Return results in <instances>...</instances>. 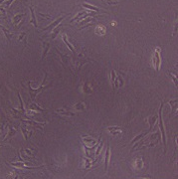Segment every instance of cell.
Wrapping results in <instances>:
<instances>
[{
  "label": "cell",
  "instance_id": "1",
  "mask_svg": "<svg viewBox=\"0 0 178 179\" xmlns=\"http://www.w3.org/2000/svg\"><path fill=\"white\" fill-rule=\"evenodd\" d=\"M162 108H163V103L161 102V105H160L159 112H158V119H159V129L161 132L163 144H164V153H165L166 152V134H165V128H164V125H163V119H162Z\"/></svg>",
  "mask_w": 178,
  "mask_h": 179
},
{
  "label": "cell",
  "instance_id": "2",
  "mask_svg": "<svg viewBox=\"0 0 178 179\" xmlns=\"http://www.w3.org/2000/svg\"><path fill=\"white\" fill-rule=\"evenodd\" d=\"M160 53H161V49L159 47H157L154 49L153 54H152V58H151V62L153 65L154 70L158 72L160 70V63H161V58H160Z\"/></svg>",
  "mask_w": 178,
  "mask_h": 179
},
{
  "label": "cell",
  "instance_id": "3",
  "mask_svg": "<svg viewBox=\"0 0 178 179\" xmlns=\"http://www.w3.org/2000/svg\"><path fill=\"white\" fill-rule=\"evenodd\" d=\"M46 79H47V73H45V77H44V80H43L42 84L40 85V87L37 89V90H34V89H32L31 87H30V85H29V94H30V97H31V99L34 101L35 99H36V97L38 94H40L41 92H43V90H45L46 88H48V87H50L51 85H48V86H46L45 87V82H46Z\"/></svg>",
  "mask_w": 178,
  "mask_h": 179
},
{
  "label": "cell",
  "instance_id": "4",
  "mask_svg": "<svg viewBox=\"0 0 178 179\" xmlns=\"http://www.w3.org/2000/svg\"><path fill=\"white\" fill-rule=\"evenodd\" d=\"M93 60L89 59L88 56L85 54V52H81L78 56V66H79V70H81V68L84 66L86 63H89V62H92Z\"/></svg>",
  "mask_w": 178,
  "mask_h": 179
},
{
  "label": "cell",
  "instance_id": "5",
  "mask_svg": "<svg viewBox=\"0 0 178 179\" xmlns=\"http://www.w3.org/2000/svg\"><path fill=\"white\" fill-rule=\"evenodd\" d=\"M67 16H68V14H64L63 16H60L57 20H55V21L52 22L50 25H48L47 27H45V28L43 29V31H48V30H51V31H53V29H54L56 26H58V25H59V23H61V21H63Z\"/></svg>",
  "mask_w": 178,
  "mask_h": 179
},
{
  "label": "cell",
  "instance_id": "6",
  "mask_svg": "<svg viewBox=\"0 0 178 179\" xmlns=\"http://www.w3.org/2000/svg\"><path fill=\"white\" fill-rule=\"evenodd\" d=\"M83 137V140H84L85 144L86 145H88L90 148H93L94 147V146H97V145H99L98 144V141L95 140V139H94L93 137H90V136H82Z\"/></svg>",
  "mask_w": 178,
  "mask_h": 179
},
{
  "label": "cell",
  "instance_id": "7",
  "mask_svg": "<svg viewBox=\"0 0 178 179\" xmlns=\"http://www.w3.org/2000/svg\"><path fill=\"white\" fill-rule=\"evenodd\" d=\"M56 113H58V114L61 115V116H68V117H71V116H76V114H74L73 112L69 111V109L66 108V107H62V108H58V109H56Z\"/></svg>",
  "mask_w": 178,
  "mask_h": 179
},
{
  "label": "cell",
  "instance_id": "8",
  "mask_svg": "<svg viewBox=\"0 0 178 179\" xmlns=\"http://www.w3.org/2000/svg\"><path fill=\"white\" fill-rule=\"evenodd\" d=\"M62 39H63V42L67 45V47L71 50V52L73 53L74 57H76L77 56V54H76V51H75V48H74V46L71 44V43L69 42V40H68V38H67V35L66 34H63V36H62Z\"/></svg>",
  "mask_w": 178,
  "mask_h": 179
},
{
  "label": "cell",
  "instance_id": "9",
  "mask_svg": "<svg viewBox=\"0 0 178 179\" xmlns=\"http://www.w3.org/2000/svg\"><path fill=\"white\" fill-rule=\"evenodd\" d=\"M157 119H158V115L155 114L153 116H149L148 117V122H149V129H148V132L153 128V127L155 126V123L157 122Z\"/></svg>",
  "mask_w": 178,
  "mask_h": 179
},
{
  "label": "cell",
  "instance_id": "10",
  "mask_svg": "<svg viewBox=\"0 0 178 179\" xmlns=\"http://www.w3.org/2000/svg\"><path fill=\"white\" fill-rule=\"evenodd\" d=\"M109 158H111V146L108 145L107 148H106V151H105V172H107Z\"/></svg>",
  "mask_w": 178,
  "mask_h": 179
},
{
  "label": "cell",
  "instance_id": "11",
  "mask_svg": "<svg viewBox=\"0 0 178 179\" xmlns=\"http://www.w3.org/2000/svg\"><path fill=\"white\" fill-rule=\"evenodd\" d=\"M107 129H108V131L112 133L113 136H116V135L122 133V129L118 127H109Z\"/></svg>",
  "mask_w": 178,
  "mask_h": 179
},
{
  "label": "cell",
  "instance_id": "12",
  "mask_svg": "<svg viewBox=\"0 0 178 179\" xmlns=\"http://www.w3.org/2000/svg\"><path fill=\"white\" fill-rule=\"evenodd\" d=\"M29 109L34 111V112H36V113H44V112H47V109H44L42 107H40L39 105H37V104H35V103H32L31 105H30Z\"/></svg>",
  "mask_w": 178,
  "mask_h": 179
},
{
  "label": "cell",
  "instance_id": "13",
  "mask_svg": "<svg viewBox=\"0 0 178 179\" xmlns=\"http://www.w3.org/2000/svg\"><path fill=\"white\" fill-rule=\"evenodd\" d=\"M82 6L84 7L85 9H87V10H89V11H94V12H100V11H101V9H100L99 7L94 6V5H91V4H89V3H83Z\"/></svg>",
  "mask_w": 178,
  "mask_h": 179
},
{
  "label": "cell",
  "instance_id": "14",
  "mask_svg": "<svg viewBox=\"0 0 178 179\" xmlns=\"http://www.w3.org/2000/svg\"><path fill=\"white\" fill-rule=\"evenodd\" d=\"M12 166H15V167H18V168H22V169H39L41 167H27L23 162H14V163H11Z\"/></svg>",
  "mask_w": 178,
  "mask_h": 179
},
{
  "label": "cell",
  "instance_id": "15",
  "mask_svg": "<svg viewBox=\"0 0 178 179\" xmlns=\"http://www.w3.org/2000/svg\"><path fill=\"white\" fill-rule=\"evenodd\" d=\"M25 16V14L24 13H19V14H17V15H15L14 16V18H13V21H12V23H13V25L14 26H18L19 25V23L21 22V18L22 17H24Z\"/></svg>",
  "mask_w": 178,
  "mask_h": 179
},
{
  "label": "cell",
  "instance_id": "16",
  "mask_svg": "<svg viewBox=\"0 0 178 179\" xmlns=\"http://www.w3.org/2000/svg\"><path fill=\"white\" fill-rule=\"evenodd\" d=\"M105 32H106V29L104 25H99L95 27V30H94V33L97 35H105Z\"/></svg>",
  "mask_w": 178,
  "mask_h": 179
},
{
  "label": "cell",
  "instance_id": "17",
  "mask_svg": "<svg viewBox=\"0 0 178 179\" xmlns=\"http://www.w3.org/2000/svg\"><path fill=\"white\" fill-rule=\"evenodd\" d=\"M86 16H88V15H87V13H86L85 11H82V12H80L79 14H77L73 19L71 20V22L80 21V20H82V19H85V17H86Z\"/></svg>",
  "mask_w": 178,
  "mask_h": 179
},
{
  "label": "cell",
  "instance_id": "18",
  "mask_svg": "<svg viewBox=\"0 0 178 179\" xmlns=\"http://www.w3.org/2000/svg\"><path fill=\"white\" fill-rule=\"evenodd\" d=\"M30 10H31V20L29 21L30 24H33L34 25V27H36V28H38L39 26H38V23H37V20H36V17H35V12H34V9H33V7H30Z\"/></svg>",
  "mask_w": 178,
  "mask_h": 179
},
{
  "label": "cell",
  "instance_id": "19",
  "mask_svg": "<svg viewBox=\"0 0 178 179\" xmlns=\"http://www.w3.org/2000/svg\"><path fill=\"white\" fill-rule=\"evenodd\" d=\"M57 53L59 54V56L61 57V62L63 63V65L66 67L67 65H68V63H69V56L68 55H63L62 53H60L59 52V50L57 49Z\"/></svg>",
  "mask_w": 178,
  "mask_h": 179
},
{
  "label": "cell",
  "instance_id": "20",
  "mask_svg": "<svg viewBox=\"0 0 178 179\" xmlns=\"http://www.w3.org/2000/svg\"><path fill=\"white\" fill-rule=\"evenodd\" d=\"M49 49H50V43L43 42V53H42V58H41V60H43V59L46 57V55H47Z\"/></svg>",
  "mask_w": 178,
  "mask_h": 179
},
{
  "label": "cell",
  "instance_id": "21",
  "mask_svg": "<svg viewBox=\"0 0 178 179\" xmlns=\"http://www.w3.org/2000/svg\"><path fill=\"white\" fill-rule=\"evenodd\" d=\"M21 130L24 134V137H25V140H28V137H30V135L32 134V130L29 131L28 127H21Z\"/></svg>",
  "mask_w": 178,
  "mask_h": 179
},
{
  "label": "cell",
  "instance_id": "22",
  "mask_svg": "<svg viewBox=\"0 0 178 179\" xmlns=\"http://www.w3.org/2000/svg\"><path fill=\"white\" fill-rule=\"evenodd\" d=\"M75 111H85L86 109V103L85 102H80L78 104H76L74 106Z\"/></svg>",
  "mask_w": 178,
  "mask_h": 179
},
{
  "label": "cell",
  "instance_id": "23",
  "mask_svg": "<svg viewBox=\"0 0 178 179\" xmlns=\"http://www.w3.org/2000/svg\"><path fill=\"white\" fill-rule=\"evenodd\" d=\"M84 93H86V94H92L93 93V87L89 82H87L84 85Z\"/></svg>",
  "mask_w": 178,
  "mask_h": 179
},
{
  "label": "cell",
  "instance_id": "24",
  "mask_svg": "<svg viewBox=\"0 0 178 179\" xmlns=\"http://www.w3.org/2000/svg\"><path fill=\"white\" fill-rule=\"evenodd\" d=\"M115 78H116V74H115V70H113V71H112V73H111V83H112V87H113L114 93L115 92Z\"/></svg>",
  "mask_w": 178,
  "mask_h": 179
},
{
  "label": "cell",
  "instance_id": "25",
  "mask_svg": "<svg viewBox=\"0 0 178 179\" xmlns=\"http://www.w3.org/2000/svg\"><path fill=\"white\" fill-rule=\"evenodd\" d=\"M95 162V161H93L92 159H88V158H85V168H91L93 166V163Z\"/></svg>",
  "mask_w": 178,
  "mask_h": 179
},
{
  "label": "cell",
  "instance_id": "26",
  "mask_svg": "<svg viewBox=\"0 0 178 179\" xmlns=\"http://www.w3.org/2000/svg\"><path fill=\"white\" fill-rule=\"evenodd\" d=\"M177 103H178L177 99H175L173 101H169V105H171V107L173 106V108H174V114L177 113Z\"/></svg>",
  "mask_w": 178,
  "mask_h": 179
},
{
  "label": "cell",
  "instance_id": "27",
  "mask_svg": "<svg viewBox=\"0 0 178 179\" xmlns=\"http://www.w3.org/2000/svg\"><path fill=\"white\" fill-rule=\"evenodd\" d=\"M167 74H168V76H169V77H170V78L173 80V83H174V85H175V87L177 88V87H178V83H177V78H176V76H175L174 74H172L171 72H168Z\"/></svg>",
  "mask_w": 178,
  "mask_h": 179
},
{
  "label": "cell",
  "instance_id": "28",
  "mask_svg": "<svg viewBox=\"0 0 178 179\" xmlns=\"http://www.w3.org/2000/svg\"><path fill=\"white\" fill-rule=\"evenodd\" d=\"M135 163H136V168L137 169H139V168H141V165H142V159L141 158H136L135 159Z\"/></svg>",
  "mask_w": 178,
  "mask_h": 179
},
{
  "label": "cell",
  "instance_id": "29",
  "mask_svg": "<svg viewBox=\"0 0 178 179\" xmlns=\"http://www.w3.org/2000/svg\"><path fill=\"white\" fill-rule=\"evenodd\" d=\"M147 133H148V132H142L141 134H139V135H137V136H136L135 138H134V139H133V140L131 141V143H134L135 141H137V140H139L140 138H142V137H143V136H145V135H146Z\"/></svg>",
  "mask_w": 178,
  "mask_h": 179
},
{
  "label": "cell",
  "instance_id": "30",
  "mask_svg": "<svg viewBox=\"0 0 178 179\" xmlns=\"http://www.w3.org/2000/svg\"><path fill=\"white\" fill-rule=\"evenodd\" d=\"M0 28L3 30V32H4V33H5V35H6L7 39L10 41V40H11V33H10V32L8 31V30H6V29H4V28H3V27H1V26H0Z\"/></svg>",
  "mask_w": 178,
  "mask_h": 179
},
{
  "label": "cell",
  "instance_id": "31",
  "mask_svg": "<svg viewBox=\"0 0 178 179\" xmlns=\"http://www.w3.org/2000/svg\"><path fill=\"white\" fill-rule=\"evenodd\" d=\"M102 148H103V141L101 142V145H99V146H98V149H97V151H95V155H97V156L100 154V152H101Z\"/></svg>",
  "mask_w": 178,
  "mask_h": 179
},
{
  "label": "cell",
  "instance_id": "32",
  "mask_svg": "<svg viewBox=\"0 0 178 179\" xmlns=\"http://www.w3.org/2000/svg\"><path fill=\"white\" fill-rule=\"evenodd\" d=\"M59 31H60V27H58V28H57V29H56L55 31L52 32V33H53V35H52V38H53V39H55V38H56V36L58 35V33H59Z\"/></svg>",
  "mask_w": 178,
  "mask_h": 179
},
{
  "label": "cell",
  "instance_id": "33",
  "mask_svg": "<svg viewBox=\"0 0 178 179\" xmlns=\"http://www.w3.org/2000/svg\"><path fill=\"white\" fill-rule=\"evenodd\" d=\"M24 37H26V33H25V32H23V33H21V35L19 36V41H20V40H22V39H23Z\"/></svg>",
  "mask_w": 178,
  "mask_h": 179
},
{
  "label": "cell",
  "instance_id": "34",
  "mask_svg": "<svg viewBox=\"0 0 178 179\" xmlns=\"http://www.w3.org/2000/svg\"><path fill=\"white\" fill-rule=\"evenodd\" d=\"M4 3V0H0V4H3Z\"/></svg>",
  "mask_w": 178,
  "mask_h": 179
},
{
  "label": "cell",
  "instance_id": "35",
  "mask_svg": "<svg viewBox=\"0 0 178 179\" xmlns=\"http://www.w3.org/2000/svg\"><path fill=\"white\" fill-rule=\"evenodd\" d=\"M0 26H1V25H0Z\"/></svg>",
  "mask_w": 178,
  "mask_h": 179
}]
</instances>
